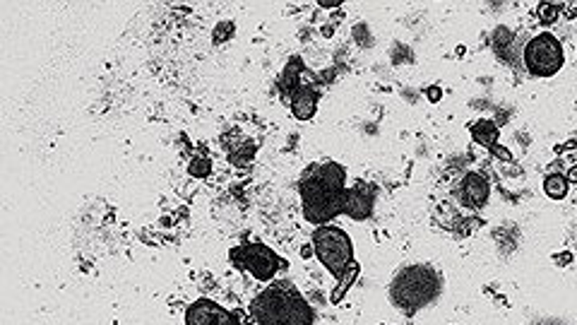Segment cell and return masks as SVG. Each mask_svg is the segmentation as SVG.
<instances>
[{
	"label": "cell",
	"mask_w": 577,
	"mask_h": 325,
	"mask_svg": "<svg viewBox=\"0 0 577 325\" xmlns=\"http://www.w3.org/2000/svg\"><path fill=\"white\" fill-rule=\"evenodd\" d=\"M315 109H318V94H315V89L298 87L296 92L291 94V111L298 121L313 119Z\"/></svg>",
	"instance_id": "obj_10"
},
{
	"label": "cell",
	"mask_w": 577,
	"mask_h": 325,
	"mask_svg": "<svg viewBox=\"0 0 577 325\" xmlns=\"http://www.w3.org/2000/svg\"><path fill=\"white\" fill-rule=\"evenodd\" d=\"M431 277L433 274L428 270H409V272L399 274V279L394 282L392 294L402 304V308H404V304H409L411 308H418L431 299L435 294V279L426 284V279H431Z\"/></svg>",
	"instance_id": "obj_6"
},
{
	"label": "cell",
	"mask_w": 577,
	"mask_h": 325,
	"mask_svg": "<svg viewBox=\"0 0 577 325\" xmlns=\"http://www.w3.org/2000/svg\"><path fill=\"white\" fill-rule=\"evenodd\" d=\"M440 97H443V89H440V87H428L426 89V99H428V102L435 104V102H440Z\"/></svg>",
	"instance_id": "obj_16"
},
{
	"label": "cell",
	"mask_w": 577,
	"mask_h": 325,
	"mask_svg": "<svg viewBox=\"0 0 577 325\" xmlns=\"http://www.w3.org/2000/svg\"><path fill=\"white\" fill-rule=\"evenodd\" d=\"M313 253L318 256L322 267H327V272L337 279H342L344 272L349 270V265L354 263L352 239L347 237L344 229L332 227V224H325V227L315 229Z\"/></svg>",
	"instance_id": "obj_3"
},
{
	"label": "cell",
	"mask_w": 577,
	"mask_h": 325,
	"mask_svg": "<svg viewBox=\"0 0 577 325\" xmlns=\"http://www.w3.org/2000/svg\"><path fill=\"white\" fill-rule=\"evenodd\" d=\"M185 325H239V318L214 301L197 299L185 311Z\"/></svg>",
	"instance_id": "obj_7"
},
{
	"label": "cell",
	"mask_w": 577,
	"mask_h": 325,
	"mask_svg": "<svg viewBox=\"0 0 577 325\" xmlns=\"http://www.w3.org/2000/svg\"><path fill=\"white\" fill-rule=\"evenodd\" d=\"M544 190H546L548 198L563 200L565 195H568V178L561 176V173H551V176H546V181H544Z\"/></svg>",
	"instance_id": "obj_13"
},
{
	"label": "cell",
	"mask_w": 577,
	"mask_h": 325,
	"mask_svg": "<svg viewBox=\"0 0 577 325\" xmlns=\"http://www.w3.org/2000/svg\"><path fill=\"white\" fill-rule=\"evenodd\" d=\"M522 55H524V65H527V70L534 77L558 75V70H561L565 63L563 44L558 41V37H553L551 32L531 37L529 44L524 46Z\"/></svg>",
	"instance_id": "obj_4"
},
{
	"label": "cell",
	"mask_w": 577,
	"mask_h": 325,
	"mask_svg": "<svg viewBox=\"0 0 577 325\" xmlns=\"http://www.w3.org/2000/svg\"><path fill=\"white\" fill-rule=\"evenodd\" d=\"M344 178H347V171L337 161H322V164H313L305 169L298 183L305 220L325 227L330 220L342 215L344 203H347Z\"/></svg>",
	"instance_id": "obj_1"
},
{
	"label": "cell",
	"mask_w": 577,
	"mask_h": 325,
	"mask_svg": "<svg viewBox=\"0 0 577 325\" xmlns=\"http://www.w3.org/2000/svg\"><path fill=\"white\" fill-rule=\"evenodd\" d=\"M190 173L192 176H197V178H202V176H207L209 171H212V161L207 159V157H195V159L190 161Z\"/></svg>",
	"instance_id": "obj_14"
},
{
	"label": "cell",
	"mask_w": 577,
	"mask_h": 325,
	"mask_svg": "<svg viewBox=\"0 0 577 325\" xmlns=\"http://www.w3.org/2000/svg\"><path fill=\"white\" fill-rule=\"evenodd\" d=\"M558 15H561V8H558V5H551V3L539 5V20L544 22V25H553V22L558 20Z\"/></svg>",
	"instance_id": "obj_15"
},
{
	"label": "cell",
	"mask_w": 577,
	"mask_h": 325,
	"mask_svg": "<svg viewBox=\"0 0 577 325\" xmlns=\"http://www.w3.org/2000/svg\"><path fill=\"white\" fill-rule=\"evenodd\" d=\"M568 181L577 183V166H573V169H570V173H568Z\"/></svg>",
	"instance_id": "obj_18"
},
{
	"label": "cell",
	"mask_w": 577,
	"mask_h": 325,
	"mask_svg": "<svg viewBox=\"0 0 577 325\" xmlns=\"http://www.w3.org/2000/svg\"><path fill=\"white\" fill-rule=\"evenodd\" d=\"M359 272H361V267H359V263H352V265H349V270L344 272V277L339 279V287L332 291V304H339V301H342V296L347 294L349 289H352V284L356 282V277H359Z\"/></svg>",
	"instance_id": "obj_12"
},
{
	"label": "cell",
	"mask_w": 577,
	"mask_h": 325,
	"mask_svg": "<svg viewBox=\"0 0 577 325\" xmlns=\"http://www.w3.org/2000/svg\"><path fill=\"white\" fill-rule=\"evenodd\" d=\"M472 138L477 140L479 145L484 147H496V140H498V128L493 121H477L472 126Z\"/></svg>",
	"instance_id": "obj_11"
},
{
	"label": "cell",
	"mask_w": 577,
	"mask_h": 325,
	"mask_svg": "<svg viewBox=\"0 0 577 325\" xmlns=\"http://www.w3.org/2000/svg\"><path fill=\"white\" fill-rule=\"evenodd\" d=\"M493 154H496V157H503V159H512V157L508 154V150H505V147H493Z\"/></svg>",
	"instance_id": "obj_17"
},
{
	"label": "cell",
	"mask_w": 577,
	"mask_h": 325,
	"mask_svg": "<svg viewBox=\"0 0 577 325\" xmlns=\"http://www.w3.org/2000/svg\"><path fill=\"white\" fill-rule=\"evenodd\" d=\"M373 198H376L373 188L371 186H364V183H359L356 188L347 190V203H344V212H347L352 220H366V217H371Z\"/></svg>",
	"instance_id": "obj_8"
},
{
	"label": "cell",
	"mask_w": 577,
	"mask_h": 325,
	"mask_svg": "<svg viewBox=\"0 0 577 325\" xmlns=\"http://www.w3.org/2000/svg\"><path fill=\"white\" fill-rule=\"evenodd\" d=\"M489 193H491V186L489 181H486L481 173H467L465 181H462L460 186V198L462 203L469 205V207H481L489 200Z\"/></svg>",
	"instance_id": "obj_9"
},
{
	"label": "cell",
	"mask_w": 577,
	"mask_h": 325,
	"mask_svg": "<svg viewBox=\"0 0 577 325\" xmlns=\"http://www.w3.org/2000/svg\"><path fill=\"white\" fill-rule=\"evenodd\" d=\"M251 316L258 325H313V308L291 282H277L253 299Z\"/></svg>",
	"instance_id": "obj_2"
},
{
	"label": "cell",
	"mask_w": 577,
	"mask_h": 325,
	"mask_svg": "<svg viewBox=\"0 0 577 325\" xmlns=\"http://www.w3.org/2000/svg\"><path fill=\"white\" fill-rule=\"evenodd\" d=\"M229 258L239 270L251 272L260 282H270L281 265L279 256L263 244H243L239 248L231 251Z\"/></svg>",
	"instance_id": "obj_5"
}]
</instances>
